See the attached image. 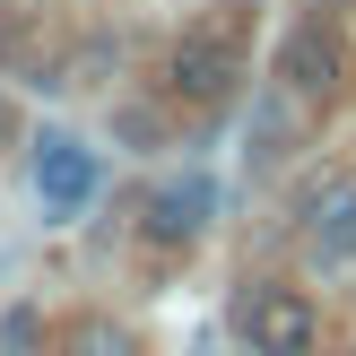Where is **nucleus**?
Listing matches in <instances>:
<instances>
[{
    "instance_id": "obj_2",
    "label": "nucleus",
    "mask_w": 356,
    "mask_h": 356,
    "mask_svg": "<svg viewBox=\"0 0 356 356\" xmlns=\"http://www.w3.org/2000/svg\"><path fill=\"white\" fill-rule=\"evenodd\" d=\"M278 87L287 96H339L348 87V44L330 17H305V26H287V44H278Z\"/></svg>"
},
{
    "instance_id": "obj_7",
    "label": "nucleus",
    "mask_w": 356,
    "mask_h": 356,
    "mask_svg": "<svg viewBox=\"0 0 356 356\" xmlns=\"http://www.w3.org/2000/svg\"><path fill=\"white\" fill-rule=\"evenodd\" d=\"M287 131H296V122H287V104H278V96H261V113H252V156H261V165H278V156H287Z\"/></svg>"
},
{
    "instance_id": "obj_10",
    "label": "nucleus",
    "mask_w": 356,
    "mask_h": 356,
    "mask_svg": "<svg viewBox=\"0 0 356 356\" xmlns=\"http://www.w3.org/2000/svg\"><path fill=\"white\" fill-rule=\"evenodd\" d=\"M26 348H35V313H26V305H17V313H9V322H0V356H26Z\"/></svg>"
},
{
    "instance_id": "obj_6",
    "label": "nucleus",
    "mask_w": 356,
    "mask_h": 356,
    "mask_svg": "<svg viewBox=\"0 0 356 356\" xmlns=\"http://www.w3.org/2000/svg\"><path fill=\"white\" fill-rule=\"evenodd\" d=\"M209 218H218V183L209 174H183V183L148 191V243H191Z\"/></svg>"
},
{
    "instance_id": "obj_12",
    "label": "nucleus",
    "mask_w": 356,
    "mask_h": 356,
    "mask_svg": "<svg viewBox=\"0 0 356 356\" xmlns=\"http://www.w3.org/2000/svg\"><path fill=\"white\" fill-rule=\"evenodd\" d=\"M348 356H356V348H348Z\"/></svg>"
},
{
    "instance_id": "obj_4",
    "label": "nucleus",
    "mask_w": 356,
    "mask_h": 356,
    "mask_svg": "<svg viewBox=\"0 0 356 356\" xmlns=\"http://www.w3.org/2000/svg\"><path fill=\"white\" fill-rule=\"evenodd\" d=\"M35 200H44L52 218H79V209L96 200V148H79V139L52 131L44 148H35Z\"/></svg>"
},
{
    "instance_id": "obj_9",
    "label": "nucleus",
    "mask_w": 356,
    "mask_h": 356,
    "mask_svg": "<svg viewBox=\"0 0 356 356\" xmlns=\"http://www.w3.org/2000/svg\"><path fill=\"white\" fill-rule=\"evenodd\" d=\"M113 131L131 139V148H148V139L165 131V122H156V104H122V113H113Z\"/></svg>"
},
{
    "instance_id": "obj_5",
    "label": "nucleus",
    "mask_w": 356,
    "mask_h": 356,
    "mask_svg": "<svg viewBox=\"0 0 356 356\" xmlns=\"http://www.w3.org/2000/svg\"><path fill=\"white\" fill-rule=\"evenodd\" d=\"M305 252L322 261V270L356 261V183H348V174H330V183L305 200Z\"/></svg>"
},
{
    "instance_id": "obj_1",
    "label": "nucleus",
    "mask_w": 356,
    "mask_h": 356,
    "mask_svg": "<svg viewBox=\"0 0 356 356\" xmlns=\"http://www.w3.org/2000/svg\"><path fill=\"white\" fill-rule=\"evenodd\" d=\"M174 96H191V104H218L226 87L243 79V44H235V17H200V26L174 44Z\"/></svg>"
},
{
    "instance_id": "obj_8",
    "label": "nucleus",
    "mask_w": 356,
    "mask_h": 356,
    "mask_svg": "<svg viewBox=\"0 0 356 356\" xmlns=\"http://www.w3.org/2000/svg\"><path fill=\"white\" fill-rule=\"evenodd\" d=\"M61 356H122V330L113 322H70L61 330Z\"/></svg>"
},
{
    "instance_id": "obj_11",
    "label": "nucleus",
    "mask_w": 356,
    "mask_h": 356,
    "mask_svg": "<svg viewBox=\"0 0 356 356\" xmlns=\"http://www.w3.org/2000/svg\"><path fill=\"white\" fill-rule=\"evenodd\" d=\"M322 9H348V0H322Z\"/></svg>"
},
{
    "instance_id": "obj_3",
    "label": "nucleus",
    "mask_w": 356,
    "mask_h": 356,
    "mask_svg": "<svg viewBox=\"0 0 356 356\" xmlns=\"http://www.w3.org/2000/svg\"><path fill=\"white\" fill-rule=\"evenodd\" d=\"M235 322H243V339H252V356H313V339H322V313L296 287H252Z\"/></svg>"
}]
</instances>
